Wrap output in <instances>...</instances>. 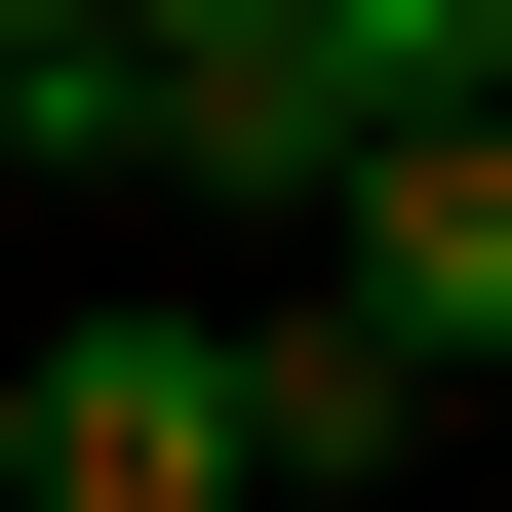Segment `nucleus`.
I'll return each instance as SVG.
<instances>
[{
	"label": "nucleus",
	"mask_w": 512,
	"mask_h": 512,
	"mask_svg": "<svg viewBox=\"0 0 512 512\" xmlns=\"http://www.w3.org/2000/svg\"><path fill=\"white\" fill-rule=\"evenodd\" d=\"M316 276H355L434 394H512V79H434V119H355V158H316Z\"/></svg>",
	"instance_id": "nucleus-1"
},
{
	"label": "nucleus",
	"mask_w": 512,
	"mask_h": 512,
	"mask_svg": "<svg viewBox=\"0 0 512 512\" xmlns=\"http://www.w3.org/2000/svg\"><path fill=\"white\" fill-rule=\"evenodd\" d=\"M0 473H40V512H276V473H237V316H40Z\"/></svg>",
	"instance_id": "nucleus-2"
},
{
	"label": "nucleus",
	"mask_w": 512,
	"mask_h": 512,
	"mask_svg": "<svg viewBox=\"0 0 512 512\" xmlns=\"http://www.w3.org/2000/svg\"><path fill=\"white\" fill-rule=\"evenodd\" d=\"M0 512H40V473H0Z\"/></svg>",
	"instance_id": "nucleus-4"
},
{
	"label": "nucleus",
	"mask_w": 512,
	"mask_h": 512,
	"mask_svg": "<svg viewBox=\"0 0 512 512\" xmlns=\"http://www.w3.org/2000/svg\"><path fill=\"white\" fill-rule=\"evenodd\" d=\"M434 434H473V394L394 355L355 276H276V316H237V473H276V512H394V473H434Z\"/></svg>",
	"instance_id": "nucleus-3"
}]
</instances>
